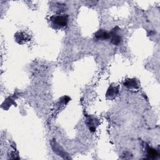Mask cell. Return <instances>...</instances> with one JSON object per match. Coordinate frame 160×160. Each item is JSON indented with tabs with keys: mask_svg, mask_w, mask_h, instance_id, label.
<instances>
[{
	"mask_svg": "<svg viewBox=\"0 0 160 160\" xmlns=\"http://www.w3.org/2000/svg\"><path fill=\"white\" fill-rule=\"evenodd\" d=\"M49 21L52 28L55 29H61L66 26L68 17L66 14H54L49 18Z\"/></svg>",
	"mask_w": 160,
	"mask_h": 160,
	"instance_id": "cell-1",
	"label": "cell"
},
{
	"mask_svg": "<svg viewBox=\"0 0 160 160\" xmlns=\"http://www.w3.org/2000/svg\"><path fill=\"white\" fill-rule=\"evenodd\" d=\"M116 29H117V27L114 28L109 32V38H111V42L114 45L119 44L121 42L122 39L121 36L118 33V30H117Z\"/></svg>",
	"mask_w": 160,
	"mask_h": 160,
	"instance_id": "cell-2",
	"label": "cell"
},
{
	"mask_svg": "<svg viewBox=\"0 0 160 160\" xmlns=\"http://www.w3.org/2000/svg\"><path fill=\"white\" fill-rule=\"evenodd\" d=\"M94 38L96 41L105 40L109 38V33L104 29H99L95 32Z\"/></svg>",
	"mask_w": 160,
	"mask_h": 160,
	"instance_id": "cell-3",
	"label": "cell"
},
{
	"mask_svg": "<svg viewBox=\"0 0 160 160\" xmlns=\"http://www.w3.org/2000/svg\"><path fill=\"white\" fill-rule=\"evenodd\" d=\"M15 40L19 44H22L29 40V36L23 32H18L15 34Z\"/></svg>",
	"mask_w": 160,
	"mask_h": 160,
	"instance_id": "cell-4",
	"label": "cell"
},
{
	"mask_svg": "<svg viewBox=\"0 0 160 160\" xmlns=\"http://www.w3.org/2000/svg\"><path fill=\"white\" fill-rule=\"evenodd\" d=\"M86 124L89 126V130L91 131H95L96 130V125L98 126L97 120H96L94 118L92 117H88L86 118Z\"/></svg>",
	"mask_w": 160,
	"mask_h": 160,
	"instance_id": "cell-5",
	"label": "cell"
},
{
	"mask_svg": "<svg viewBox=\"0 0 160 160\" xmlns=\"http://www.w3.org/2000/svg\"><path fill=\"white\" fill-rule=\"evenodd\" d=\"M118 93V89L116 86H111L109 89H108L106 93V97L109 99L114 98Z\"/></svg>",
	"mask_w": 160,
	"mask_h": 160,
	"instance_id": "cell-6",
	"label": "cell"
},
{
	"mask_svg": "<svg viewBox=\"0 0 160 160\" xmlns=\"http://www.w3.org/2000/svg\"><path fill=\"white\" fill-rule=\"evenodd\" d=\"M124 86L128 88H134L137 89L138 88V84L136 82L135 79H126L124 83Z\"/></svg>",
	"mask_w": 160,
	"mask_h": 160,
	"instance_id": "cell-7",
	"label": "cell"
},
{
	"mask_svg": "<svg viewBox=\"0 0 160 160\" xmlns=\"http://www.w3.org/2000/svg\"><path fill=\"white\" fill-rule=\"evenodd\" d=\"M148 155L149 156V158H155L158 156V153L154 149L149 148L148 149Z\"/></svg>",
	"mask_w": 160,
	"mask_h": 160,
	"instance_id": "cell-8",
	"label": "cell"
}]
</instances>
